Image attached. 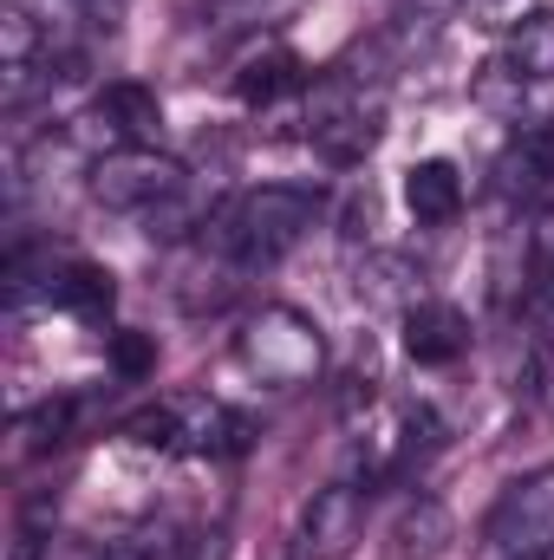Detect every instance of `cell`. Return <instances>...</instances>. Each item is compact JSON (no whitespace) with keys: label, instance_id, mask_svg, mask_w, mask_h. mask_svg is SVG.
<instances>
[{"label":"cell","instance_id":"52a82bcc","mask_svg":"<svg viewBox=\"0 0 554 560\" xmlns=\"http://www.w3.org/2000/svg\"><path fill=\"white\" fill-rule=\"evenodd\" d=\"M366 495L372 489H353V482H326L307 495L300 522H293V560H346L359 528H366Z\"/></svg>","mask_w":554,"mask_h":560},{"label":"cell","instance_id":"5b68a950","mask_svg":"<svg viewBox=\"0 0 554 560\" xmlns=\"http://www.w3.org/2000/svg\"><path fill=\"white\" fill-rule=\"evenodd\" d=\"M183 183H189V170L176 156H163L157 143H125V150H105L92 163V202L112 215H150Z\"/></svg>","mask_w":554,"mask_h":560},{"label":"cell","instance_id":"d6986e66","mask_svg":"<svg viewBox=\"0 0 554 560\" xmlns=\"http://www.w3.org/2000/svg\"><path fill=\"white\" fill-rule=\"evenodd\" d=\"M72 418H79L72 398H53V405H39V411H20V418H13V456H39V450L66 443V436H72Z\"/></svg>","mask_w":554,"mask_h":560},{"label":"cell","instance_id":"e0dca14e","mask_svg":"<svg viewBox=\"0 0 554 560\" xmlns=\"http://www.w3.org/2000/svg\"><path fill=\"white\" fill-rule=\"evenodd\" d=\"M417 287H424V275H417L405 255H372V261L359 268V300H372V306H399V313H412Z\"/></svg>","mask_w":554,"mask_h":560},{"label":"cell","instance_id":"30bf717a","mask_svg":"<svg viewBox=\"0 0 554 560\" xmlns=\"http://www.w3.org/2000/svg\"><path fill=\"white\" fill-rule=\"evenodd\" d=\"M405 209L424 229H443V222L463 215V176H457L450 156H424V163L405 170Z\"/></svg>","mask_w":554,"mask_h":560},{"label":"cell","instance_id":"7a4b0ae2","mask_svg":"<svg viewBox=\"0 0 554 560\" xmlns=\"http://www.w3.org/2000/svg\"><path fill=\"white\" fill-rule=\"evenodd\" d=\"M385 138V105L379 92H366V79L353 72H326L307 98V143L333 163V170H353L366 163Z\"/></svg>","mask_w":554,"mask_h":560},{"label":"cell","instance_id":"3957f363","mask_svg":"<svg viewBox=\"0 0 554 560\" xmlns=\"http://www.w3.org/2000/svg\"><path fill=\"white\" fill-rule=\"evenodd\" d=\"M235 359H242L262 385H275V392H300V385L320 378V365H326V339H320V326H313L300 306H262V313L235 332Z\"/></svg>","mask_w":554,"mask_h":560},{"label":"cell","instance_id":"ffe728a7","mask_svg":"<svg viewBox=\"0 0 554 560\" xmlns=\"http://www.w3.org/2000/svg\"><path fill=\"white\" fill-rule=\"evenodd\" d=\"M112 372L125 378V385H138L157 372V339L150 332H112Z\"/></svg>","mask_w":554,"mask_h":560},{"label":"cell","instance_id":"4fadbf2b","mask_svg":"<svg viewBox=\"0 0 554 560\" xmlns=\"http://www.w3.org/2000/svg\"><path fill=\"white\" fill-rule=\"evenodd\" d=\"M457 541V522L437 495H412L405 515L392 522V560H443Z\"/></svg>","mask_w":554,"mask_h":560},{"label":"cell","instance_id":"8fae6325","mask_svg":"<svg viewBox=\"0 0 554 560\" xmlns=\"http://www.w3.org/2000/svg\"><path fill=\"white\" fill-rule=\"evenodd\" d=\"M549 189H554V131L516 138L496 156V196L503 202H542Z\"/></svg>","mask_w":554,"mask_h":560},{"label":"cell","instance_id":"7402d4cb","mask_svg":"<svg viewBox=\"0 0 554 560\" xmlns=\"http://www.w3.org/2000/svg\"><path fill=\"white\" fill-rule=\"evenodd\" d=\"M522 242H529V261L554 275V202H542V209H535V222L522 229Z\"/></svg>","mask_w":554,"mask_h":560},{"label":"cell","instance_id":"277c9868","mask_svg":"<svg viewBox=\"0 0 554 560\" xmlns=\"http://www.w3.org/2000/svg\"><path fill=\"white\" fill-rule=\"evenodd\" d=\"M131 443H150V450H170V456H235L249 450V418L203 398V392H183V398H163L138 418L125 423Z\"/></svg>","mask_w":554,"mask_h":560},{"label":"cell","instance_id":"5bb4252c","mask_svg":"<svg viewBox=\"0 0 554 560\" xmlns=\"http://www.w3.org/2000/svg\"><path fill=\"white\" fill-rule=\"evenodd\" d=\"M46 300L59 313H79V319H105L118 306V280L105 275V268H92V261H66L46 280Z\"/></svg>","mask_w":554,"mask_h":560},{"label":"cell","instance_id":"ac0fdd59","mask_svg":"<svg viewBox=\"0 0 554 560\" xmlns=\"http://www.w3.org/2000/svg\"><path fill=\"white\" fill-rule=\"evenodd\" d=\"M209 215H216V202H203V183L189 176L170 202H157V209L143 215V235H150V242H183L189 229H209Z\"/></svg>","mask_w":554,"mask_h":560},{"label":"cell","instance_id":"603a6c76","mask_svg":"<svg viewBox=\"0 0 554 560\" xmlns=\"http://www.w3.org/2000/svg\"><path fill=\"white\" fill-rule=\"evenodd\" d=\"M105 560H150V548H105Z\"/></svg>","mask_w":554,"mask_h":560},{"label":"cell","instance_id":"ba28073f","mask_svg":"<svg viewBox=\"0 0 554 560\" xmlns=\"http://www.w3.org/2000/svg\"><path fill=\"white\" fill-rule=\"evenodd\" d=\"M85 125H99L112 150H125V143H157L163 105H157V92L138 85V79H112V85L92 98V118H85Z\"/></svg>","mask_w":554,"mask_h":560},{"label":"cell","instance_id":"7c38bea8","mask_svg":"<svg viewBox=\"0 0 554 560\" xmlns=\"http://www.w3.org/2000/svg\"><path fill=\"white\" fill-rule=\"evenodd\" d=\"M437 450H443V423H437V411L405 405L399 423H392V436H379V463H372V476H412V469H424Z\"/></svg>","mask_w":554,"mask_h":560},{"label":"cell","instance_id":"cb8c5ba5","mask_svg":"<svg viewBox=\"0 0 554 560\" xmlns=\"http://www.w3.org/2000/svg\"><path fill=\"white\" fill-rule=\"evenodd\" d=\"M476 7H483V0H476Z\"/></svg>","mask_w":554,"mask_h":560},{"label":"cell","instance_id":"9c48e42d","mask_svg":"<svg viewBox=\"0 0 554 560\" xmlns=\"http://www.w3.org/2000/svg\"><path fill=\"white\" fill-rule=\"evenodd\" d=\"M405 352L417 365H457L470 352V319L450 300H417L405 313Z\"/></svg>","mask_w":554,"mask_h":560},{"label":"cell","instance_id":"44dd1931","mask_svg":"<svg viewBox=\"0 0 554 560\" xmlns=\"http://www.w3.org/2000/svg\"><path fill=\"white\" fill-rule=\"evenodd\" d=\"M300 0H222V26H280Z\"/></svg>","mask_w":554,"mask_h":560},{"label":"cell","instance_id":"2e32d148","mask_svg":"<svg viewBox=\"0 0 554 560\" xmlns=\"http://www.w3.org/2000/svg\"><path fill=\"white\" fill-rule=\"evenodd\" d=\"M496 59H503L509 72H522V79H554V7L522 13V20L509 26V39H503Z\"/></svg>","mask_w":554,"mask_h":560},{"label":"cell","instance_id":"6da1fadb","mask_svg":"<svg viewBox=\"0 0 554 560\" xmlns=\"http://www.w3.org/2000/svg\"><path fill=\"white\" fill-rule=\"evenodd\" d=\"M313 215H320V189H307V183H262V189H235L216 215H209V229H203V248L209 255H222L229 268H275L280 255H293L300 242H307V229H313Z\"/></svg>","mask_w":554,"mask_h":560},{"label":"cell","instance_id":"8992f818","mask_svg":"<svg viewBox=\"0 0 554 560\" xmlns=\"http://www.w3.org/2000/svg\"><path fill=\"white\" fill-rule=\"evenodd\" d=\"M489 541L503 560H554V463L516 476L489 515Z\"/></svg>","mask_w":554,"mask_h":560},{"label":"cell","instance_id":"9a60e30c","mask_svg":"<svg viewBox=\"0 0 554 560\" xmlns=\"http://www.w3.org/2000/svg\"><path fill=\"white\" fill-rule=\"evenodd\" d=\"M287 92H307V66L287 46H268V52H249L242 59V72H235V98L242 105H275Z\"/></svg>","mask_w":554,"mask_h":560}]
</instances>
